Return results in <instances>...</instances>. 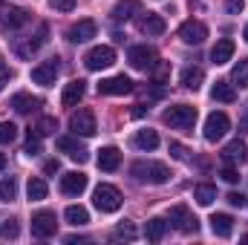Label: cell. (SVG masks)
<instances>
[{
	"label": "cell",
	"instance_id": "6da1fadb",
	"mask_svg": "<svg viewBox=\"0 0 248 245\" xmlns=\"http://www.w3.org/2000/svg\"><path fill=\"white\" fill-rule=\"evenodd\" d=\"M130 173L136 176V182H141V184H165L170 179V170L162 162H136L130 168Z\"/></svg>",
	"mask_w": 248,
	"mask_h": 245
},
{
	"label": "cell",
	"instance_id": "7a4b0ae2",
	"mask_svg": "<svg viewBox=\"0 0 248 245\" xmlns=\"http://www.w3.org/2000/svg\"><path fill=\"white\" fill-rule=\"evenodd\" d=\"M93 205L101 211V214H116L122 208V190L116 184L101 182L95 190H93Z\"/></svg>",
	"mask_w": 248,
	"mask_h": 245
},
{
	"label": "cell",
	"instance_id": "3957f363",
	"mask_svg": "<svg viewBox=\"0 0 248 245\" xmlns=\"http://www.w3.org/2000/svg\"><path fill=\"white\" fill-rule=\"evenodd\" d=\"M162 119H165V124H170L173 130H193V124H196V107H190V104L168 107Z\"/></svg>",
	"mask_w": 248,
	"mask_h": 245
},
{
	"label": "cell",
	"instance_id": "277c9868",
	"mask_svg": "<svg viewBox=\"0 0 248 245\" xmlns=\"http://www.w3.org/2000/svg\"><path fill=\"white\" fill-rule=\"evenodd\" d=\"M127 61H130V66H133V69L150 72V69H156V66H159V52H156L153 46L141 44V46H133V49H130Z\"/></svg>",
	"mask_w": 248,
	"mask_h": 245
},
{
	"label": "cell",
	"instance_id": "5b68a950",
	"mask_svg": "<svg viewBox=\"0 0 248 245\" xmlns=\"http://www.w3.org/2000/svg\"><path fill=\"white\" fill-rule=\"evenodd\" d=\"M116 63V49L113 46H93L87 55H84V66L90 72H101V69H110Z\"/></svg>",
	"mask_w": 248,
	"mask_h": 245
},
{
	"label": "cell",
	"instance_id": "8992f818",
	"mask_svg": "<svg viewBox=\"0 0 248 245\" xmlns=\"http://www.w3.org/2000/svg\"><path fill=\"white\" fill-rule=\"evenodd\" d=\"M168 225H173L176 231H182V234H196L199 231V222H196V216L190 214V208L187 205H173L170 208V214H168Z\"/></svg>",
	"mask_w": 248,
	"mask_h": 245
},
{
	"label": "cell",
	"instance_id": "52a82bcc",
	"mask_svg": "<svg viewBox=\"0 0 248 245\" xmlns=\"http://www.w3.org/2000/svg\"><path fill=\"white\" fill-rule=\"evenodd\" d=\"M55 228H58V219L52 211H38L32 216V234L38 240H46V237H55Z\"/></svg>",
	"mask_w": 248,
	"mask_h": 245
},
{
	"label": "cell",
	"instance_id": "ba28073f",
	"mask_svg": "<svg viewBox=\"0 0 248 245\" xmlns=\"http://www.w3.org/2000/svg\"><path fill=\"white\" fill-rule=\"evenodd\" d=\"M69 127H72V133L81 136V138H90V136H95V130H98V127H95L93 110H78V113H72Z\"/></svg>",
	"mask_w": 248,
	"mask_h": 245
},
{
	"label": "cell",
	"instance_id": "9c48e42d",
	"mask_svg": "<svg viewBox=\"0 0 248 245\" xmlns=\"http://www.w3.org/2000/svg\"><path fill=\"white\" fill-rule=\"evenodd\" d=\"M58 72H61V63H58V58H49V61L38 63V66L32 69V84L52 87V84H55V78H58Z\"/></svg>",
	"mask_w": 248,
	"mask_h": 245
},
{
	"label": "cell",
	"instance_id": "30bf717a",
	"mask_svg": "<svg viewBox=\"0 0 248 245\" xmlns=\"http://www.w3.org/2000/svg\"><path fill=\"white\" fill-rule=\"evenodd\" d=\"M58 150L61 153H66L72 162H78V165H84L87 159H90V150L78 141V136H61L58 138Z\"/></svg>",
	"mask_w": 248,
	"mask_h": 245
},
{
	"label": "cell",
	"instance_id": "8fae6325",
	"mask_svg": "<svg viewBox=\"0 0 248 245\" xmlns=\"http://www.w3.org/2000/svg\"><path fill=\"white\" fill-rule=\"evenodd\" d=\"M179 38L185 41L187 46H199V44L208 38V26H205L202 20H185V23L179 26Z\"/></svg>",
	"mask_w": 248,
	"mask_h": 245
},
{
	"label": "cell",
	"instance_id": "7c38bea8",
	"mask_svg": "<svg viewBox=\"0 0 248 245\" xmlns=\"http://www.w3.org/2000/svg\"><path fill=\"white\" fill-rule=\"evenodd\" d=\"M95 32H98L95 20L84 17V20H78V23H72V26L66 29V38H69L72 44H87V41H93V38H95Z\"/></svg>",
	"mask_w": 248,
	"mask_h": 245
},
{
	"label": "cell",
	"instance_id": "4fadbf2b",
	"mask_svg": "<svg viewBox=\"0 0 248 245\" xmlns=\"http://www.w3.org/2000/svg\"><path fill=\"white\" fill-rule=\"evenodd\" d=\"M228 127H231V122H228L225 113H211V116L205 119V138H208V141H219V138L228 133Z\"/></svg>",
	"mask_w": 248,
	"mask_h": 245
},
{
	"label": "cell",
	"instance_id": "5bb4252c",
	"mask_svg": "<svg viewBox=\"0 0 248 245\" xmlns=\"http://www.w3.org/2000/svg\"><path fill=\"white\" fill-rule=\"evenodd\" d=\"M98 92L101 95H127L133 92V81L127 75H113V78H104L98 84Z\"/></svg>",
	"mask_w": 248,
	"mask_h": 245
},
{
	"label": "cell",
	"instance_id": "9a60e30c",
	"mask_svg": "<svg viewBox=\"0 0 248 245\" xmlns=\"http://www.w3.org/2000/svg\"><path fill=\"white\" fill-rule=\"evenodd\" d=\"M61 190L66 193V196H81V193L87 190V176H84V173H78V170L63 173V176H61Z\"/></svg>",
	"mask_w": 248,
	"mask_h": 245
},
{
	"label": "cell",
	"instance_id": "2e32d148",
	"mask_svg": "<svg viewBox=\"0 0 248 245\" xmlns=\"http://www.w3.org/2000/svg\"><path fill=\"white\" fill-rule=\"evenodd\" d=\"M246 156H248L246 141H240V138H234L222 147V162L225 165H240V162H246Z\"/></svg>",
	"mask_w": 248,
	"mask_h": 245
},
{
	"label": "cell",
	"instance_id": "e0dca14e",
	"mask_svg": "<svg viewBox=\"0 0 248 245\" xmlns=\"http://www.w3.org/2000/svg\"><path fill=\"white\" fill-rule=\"evenodd\" d=\"M95 162H98L101 170L113 173V170H119V165H122V153H119V147H101Z\"/></svg>",
	"mask_w": 248,
	"mask_h": 245
},
{
	"label": "cell",
	"instance_id": "ac0fdd59",
	"mask_svg": "<svg viewBox=\"0 0 248 245\" xmlns=\"http://www.w3.org/2000/svg\"><path fill=\"white\" fill-rule=\"evenodd\" d=\"M208 222H211V231H214L217 237H222V240H228V237L234 234V216H231V214H214Z\"/></svg>",
	"mask_w": 248,
	"mask_h": 245
},
{
	"label": "cell",
	"instance_id": "d6986e66",
	"mask_svg": "<svg viewBox=\"0 0 248 245\" xmlns=\"http://www.w3.org/2000/svg\"><path fill=\"white\" fill-rule=\"evenodd\" d=\"M84 92H87V84L78 78V81H69L66 87H63V95H61V104L63 107H75L81 98H84Z\"/></svg>",
	"mask_w": 248,
	"mask_h": 245
},
{
	"label": "cell",
	"instance_id": "ffe728a7",
	"mask_svg": "<svg viewBox=\"0 0 248 245\" xmlns=\"http://www.w3.org/2000/svg\"><path fill=\"white\" fill-rule=\"evenodd\" d=\"M29 12L26 9H20V6H12V9H6V15H3V26L6 29H20V26H26L29 23Z\"/></svg>",
	"mask_w": 248,
	"mask_h": 245
},
{
	"label": "cell",
	"instance_id": "44dd1931",
	"mask_svg": "<svg viewBox=\"0 0 248 245\" xmlns=\"http://www.w3.org/2000/svg\"><path fill=\"white\" fill-rule=\"evenodd\" d=\"M231 58H234V41H228V38L217 41V46L211 49V63L222 66V63H228Z\"/></svg>",
	"mask_w": 248,
	"mask_h": 245
},
{
	"label": "cell",
	"instance_id": "7402d4cb",
	"mask_svg": "<svg viewBox=\"0 0 248 245\" xmlns=\"http://www.w3.org/2000/svg\"><path fill=\"white\" fill-rule=\"evenodd\" d=\"M211 95H214V101H222V104L237 101V90H234V84H231V81H217V84H214V90H211Z\"/></svg>",
	"mask_w": 248,
	"mask_h": 245
},
{
	"label": "cell",
	"instance_id": "603a6c76",
	"mask_svg": "<svg viewBox=\"0 0 248 245\" xmlns=\"http://www.w3.org/2000/svg\"><path fill=\"white\" fill-rule=\"evenodd\" d=\"M38 107H41V98H32L29 92L12 95V110H15V113H32V110H38Z\"/></svg>",
	"mask_w": 248,
	"mask_h": 245
},
{
	"label": "cell",
	"instance_id": "cb8c5ba5",
	"mask_svg": "<svg viewBox=\"0 0 248 245\" xmlns=\"http://www.w3.org/2000/svg\"><path fill=\"white\" fill-rule=\"evenodd\" d=\"M133 147H139V150H156L159 147V133L156 130H139L133 136Z\"/></svg>",
	"mask_w": 248,
	"mask_h": 245
},
{
	"label": "cell",
	"instance_id": "d4e9b609",
	"mask_svg": "<svg viewBox=\"0 0 248 245\" xmlns=\"http://www.w3.org/2000/svg\"><path fill=\"white\" fill-rule=\"evenodd\" d=\"M46 193H49V184L44 182L41 176H32V179H29V184H26L29 202H41V199H46Z\"/></svg>",
	"mask_w": 248,
	"mask_h": 245
},
{
	"label": "cell",
	"instance_id": "484cf974",
	"mask_svg": "<svg viewBox=\"0 0 248 245\" xmlns=\"http://www.w3.org/2000/svg\"><path fill=\"white\" fill-rule=\"evenodd\" d=\"M133 15H139V0H122V3H116V9H113V20H116V23L130 20Z\"/></svg>",
	"mask_w": 248,
	"mask_h": 245
},
{
	"label": "cell",
	"instance_id": "4316f807",
	"mask_svg": "<svg viewBox=\"0 0 248 245\" xmlns=\"http://www.w3.org/2000/svg\"><path fill=\"white\" fill-rule=\"evenodd\" d=\"M202 81H205V72H202L199 66H185V69H182V87H187V90H199Z\"/></svg>",
	"mask_w": 248,
	"mask_h": 245
},
{
	"label": "cell",
	"instance_id": "83f0119b",
	"mask_svg": "<svg viewBox=\"0 0 248 245\" xmlns=\"http://www.w3.org/2000/svg\"><path fill=\"white\" fill-rule=\"evenodd\" d=\"M139 26H141V32H144V35H162V32H165V17H162V15H150V12H147V17H144Z\"/></svg>",
	"mask_w": 248,
	"mask_h": 245
},
{
	"label": "cell",
	"instance_id": "f1b7e54d",
	"mask_svg": "<svg viewBox=\"0 0 248 245\" xmlns=\"http://www.w3.org/2000/svg\"><path fill=\"white\" fill-rule=\"evenodd\" d=\"M165 231H168V222L156 216V219H150V222H147V228H144V237H147L150 243H162Z\"/></svg>",
	"mask_w": 248,
	"mask_h": 245
},
{
	"label": "cell",
	"instance_id": "f546056e",
	"mask_svg": "<svg viewBox=\"0 0 248 245\" xmlns=\"http://www.w3.org/2000/svg\"><path fill=\"white\" fill-rule=\"evenodd\" d=\"M193 199H196L202 208H208V205L217 199V187H214V184H196V187H193Z\"/></svg>",
	"mask_w": 248,
	"mask_h": 245
},
{
	"label": "cell",
	"instance_id": "4dcf8cb0",
	"mask_svg": "<svg viewBox=\"0 0 248 245\" xmlns=\"http://www.w3.org/2000/svg\"><path fill=\"white\" fill-rule=\"evenodd\" d=\"M63 216H66L69 225H87V222H90V214H87V208H81V205H69V208L63 211Z\"/></svg>",
	"mask_w": 248,
	"mask_h": 245
},
{
	"label": "cell",
	"instance_id": "1f68e13d",
	"mask_svg": "<svg viewBox=\"0 0 248 245\" xmlns=\"http://www.w3.org/2000/svg\"><path fill=\"white\" fill-rule=\"evenodd\" d=\"M231 81H234V87H240V90H246V87H248V58H243V61L234 66Z\"/></svg>",
	"mask_w": 248,
	"mask_h": 245
},
{
	"label": "cell",
	"instance_id": "d6a6232c",
	"mask_svg": "<svg viewBox=\"0 0 248 245\" xmlns=\"http://www.w3.org/2000/svg\"><path fill=\"white\" fill-rule=\"evenodd\" d=\"M55 130H58V122H55L52 116H44L41 122L35 124V130H32V133H38V136H52Z\"/></svg>",
	"mask_w": 248,
	"mask_h": 245
},
{
	"label": "cell",
	"instance_id": "836d02e7",
	"mask_svg": "<svg viewBox=\"0 0 248 245\" xmlns=\"http://www.w3.org/2000/svg\"><path fill=\"white\" fill-rule=\"evenodd\" d=\"M17 196V182L15 179H3L0 182V202H12Z\"/></svg>",
	"mask_w": 248,
	"mask_h": 245
},
{
	"label": "cell",
	"instance_id": "e575fe53",
	"mask_svg": "<svg viewBox=\"0 0 248 245\" xmlns=\"http://www.w3.org/2000/svg\"><path fill=\"white\" fill-rule=\"evenodd\" d=\"M17 138V127L12 122H0V144H12Z\"/></svg>",
	"mask_w": 248,
	"mask_h": 245
},
{
	"label": "cell",
	"instance_id": "d590c367",
	"mask_svg": "<svg viewBox=\"0 0 248 245\" xmlns=\"http://www.w3.org/2000/svg\"><path fill=\"white\" fill-rule=\"evenodd\" d=\"M23 153H26V156H38V153H41V136H38V133H32V130H29V138H26Z\"/></svg>",
	"mask_w": 248,
	"mask_h": 245
},
{
	"label": "cell",
	"instance_id": "8d00e7d4",
	"mask_svg": "<svg viewBox=\"0 0 248 245\" xmlns=\"http://www.w3.org/2000/svg\"><path fill=\"white\" fill-rule=\"evenodd\" d=\"M113 237H116V240H127V243H130V240H136L139 234H136V228H133L130 222H122V225L113 231Z\"/></svg>",
	"mask_w": 248,
	"mask_h": 245
},
{
	"label": "cell",
	"instance_id": "74e56055",
	"mask_svg": "<svg viewBox=\"0 0 248 245\" xmlns=\"http://www.w3.org/2000/svg\"><path fill=\"white\" fill-rule=\"evenodd\" d=\"M17 234H20V228H17L15 219H9V222L0 225V237H3V240H17Z\"/></svg>",
	"mask_w": 248,
	"mask_h": 245
},
{
	"label": "cell",
	"instance_id": "f35d334b",
	"mask_svg": "<svg viewBox=\"0 0 248 245\" xmlns=\"http://www.w3.org/2000/svg\"><path fill=\"white\" fill-rule=\"evenodd\" d=\"M219 176H222V182H228V184H237V182H240V173H237L231 165H228V168H222V173H219Z\"/></svg>",
	"mask_w": 248,
	"mask_h": 245
},
{
	"label": "cell",
	"instance_id": "ab89813d",
	"mask_svg": "<svg viewBox=\"0 0 248 245\" xmlns=\"http://www.w3.org/2000/svg\"><path fill=\"white\" fill-rule=\"evenodd\" d=\"M170 156H173V159H179V162H185V159H187V147H182L179 141H170Z\"/></svg>",
	"mask_w": 248,
	"mask_h": 245
},
{
	"label": "cell",
	"instance_id": "60d3db41",
	"mask_svg": "<svg viewBox=\"0 0 248 245\" xmlns=\"http://www.w3.org/2000/svg\"><path fill=\"white\" fill-rule=\"evenodd\" d=\"M49 6L58 9V12H72L75 9V0H49Z\"/></svg>",
	"mask_w": 248,
	"mask_h": 245
},
{
	"label": "cell",
	"instance_id": "b9f144b4",
	"mask_svg": "<svg viewBox=\"0 0 248 245\" xmlns=\"http://www.w3.org/2000/svg\"><path fill=\"white\" fill-rule=\"evenodd\" d=\"M243 9H246L243 0H225V12H228V15H240Z\"/></svg>",
	"mask_w": 248,
	"mask_h": 245
},
{
	"label": "cell",
	"instance_id": "7bdbcfd3",
	"mask_svg": "<svg viewBox=\"0 0 248 245\" xmlns=\"http://www.w3.org/2000/svg\"><path fill=\"white\" fill-rule=\"evenodd\" d=\"M225 199H228L231 208H243V205H246V196H243V193H228Z\"/></svg>",
	"mask_w": 248,
	"mask_h": 245
},
{
	"label": "cell",
	"instance_id": "ee69618b",
	"mask_svg": "<svg viewBox=\"0 0 248 245\" xmlns=\"http://www.w3.org/2000/svg\"><path fill=\"white\" fill-rule=\"evenodd\" d=\"M6 84H9V69H6V66H0V90H3Z\"/></svg>",
	"mask_w": 248,
	"mask_h": 245
},
{
	"label": "cell",
	"instance_id": "f6af8a7d",
	"mask_svg": "<svg viewBox=\"0 0 248 245\" xmlns=\"http://www.w3.org/2000/svg\"><path fill=\"white\" fill-rule=\"evenodd\" d=\"M144 113H147V107H144V104H136V110H133V116H136V119H141Z\"/></svg>",
	"mask_w": 248,
	"mask_h": 245
},
{
	"label": "cell",
	"instance_id": "bcb514c9",
	"mask_svg": "<svg viewBox=\"0 0 248 245\" xmlns=\"http://www.w3.org/2000/svg\"><path fill=\"white\" fill-rule=\"evenodd\" d=\"M44 170H46V173H58V162H46Z\"/></svg>",
	"mask_w": 248,
	"mask_h": 245
},
{
	"label": "cell",
	"instance_id": "7dc6e473",
	"mask_svg": "<svg viewBox=\"0 0 248 245\" xmlns=\"http://www.w3.org/2000/svg\"><path fill=\"white\" fill-rule=\"evenodd\" d=\"M66 243L69 245H81V243H87V240H81V237H66Z\"/></svg>",
	"mask_w": 248,
	"mask_h": 245
},
{
	"label": "cell",
	"instance_id": "c3c4849f",
	"mask_svg": "<svg viewBox=\"0 0 248 245\" xmlns=\"http://www.w3.org/2000/svg\"><path fill=\"white\" fill-rule=\"evenodd\" d=\"M3 168H6V156L0 153V170H3Z\"/></svg>",
	"mask_w": 248,
	"mask_h": 245
},
{
	"label": "cell",
	"instance_id": "681fc988",
	"mask_svg": "<svg viewBox=\"0 0 248 245\" xmlns=\"http://www.w3.org/2000/svg\"><path fill=\"white\" fill-rule=\"evenodd\" d=\"M243 38H246V41H248V23H246V32H243Z\"/></svg>",
	"mask_w": 248,
	"mask_h": 245
},
{
	"label": "cell",
	"instance_id": "f907efd6",
	"mask_svg": "<svg viewBox=\"0 0 248 245\" xmlns=\"http://www.w3.org/2000/svg\"><path fill=\"white\" fill-rule=\"evenodd\" d=\"M0 66H3V63H0Z\"/></svg>",
	"mask_w": 248,
	"mask_h": 245
}]
</instances>
